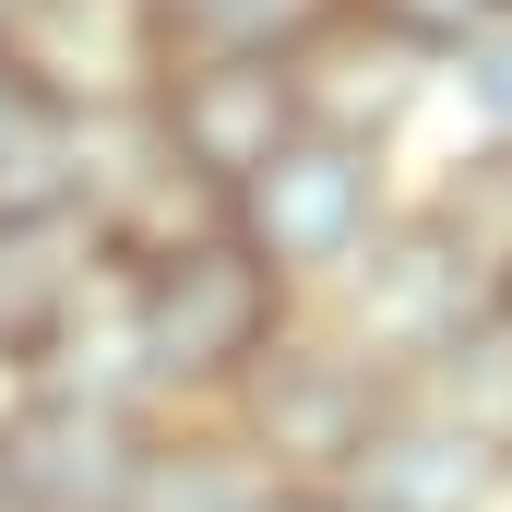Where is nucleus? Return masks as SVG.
Listing matches in <instances>:
<instances>
[{"mask_svg":"<svg viewBox=\"0 0 512 512\" xmlns=\"http://www.w3.org/2000/svg\"><path fill=\"white\" fill-rule=\"evenodd\" d=\"M120 298H131V346H143L155 417H179V405H227L239 370L310 310L239 227H203V239H179V251L120 262Z\"/></svg>","mask_w":512,"mask_h":512,"instance_id":"nucleus-1","label":"nucleus"},{"mask_svg":"<svg viewBox=\"0 0 512 512\" xmlns=\"http://www.w3.org/2000/svg\"><path fill=\"white\" fill-rule=\"evenodd\" d=\"M393 203H405L393 143H358V131H310V120H298L251 179L227 191V227H239L298 298H322V286L393 227Z\"/></svg>","mask_w":512,"mask_h":512,"instance_id":"nucleus-2","label":"nucleus"},{"mask_svg":"<svg viewBox=\"0 0 512 512\" xmlns=\"http://www.w3.org/2000/svg\"><path fill=\"white\" fill-rule=\"evenodd\" d=\"M382 393H393V382L346 346V334H334V322H322V310H298L251 370H239V393H227L215 417L251 441L286 489H334V477H346V453L370 441Z\"/></svg>","mask_w":512,"mask_h":512,"instance_id":"nucleus-3","label":"nucleus"},{"mask_svg":"<svg viewBox=\"0 0 512 512\" xmlns=\"http://www.w3.org/2000/svg\"><path fill=\"white\" fill-rule=\"evenodd\" d=\"M477 298H501V286L453 251V239H441L417 203H393V227H382L358 262H346V274H334L310 310H322V322H334V334H346V346H358L382 382H405V370H417V358H429V346H441V334H453Z\"/></svg>","mask_w":512,"mask_h":512,"instance_id":"nucleus-4","label":"nucleus"},{"mask_svg":"<svg viewBox=\"0 0 512 512\" xmlns=\"http://www.w3.org/2000/svg\"><path fill=\"white\" fill-rule=\"evenodd\" d=\"M143 405L72 382H0V489L12 512H120L143 465Z\"/></svg>","mask_w":512,"mask_h":512,"instance_id":"nucleus-5","label":"nucleus"},{"mask_svg":"<svg viewBox=\"0 0 512 512\" xmlns=\"http://www.w3.org/2000/svg\"><path fill=\"white\" fill-rule=\"evenodd\" d=\"M0 60L60 108V120H120L167 72V12L155 0H12Z\"/></svg>","mask_w":512,"mask_h":512,"instance_id":"nucleus-6","label":"nucleus"},{"mask_svg":"<svg viewBox=\"0 0 512 512\" xmlns=\"http://www.w3.org/2000/svg\"><path fill=\"white\" fill-rule=\"evenodd\" d=\"M143 120L167 131V155H179L191 179L239 191L262 155L310 120V108H298V72H286V60H251V48H167Z\"/></svg>","mask_w":512,"mask_h":512,"instance_id":"nucleus-7","label":"nucleus"},{"mask_svg":"<svg viewBox=\"0 0 512 512\" xmlns=\"http://www.w3.org/2000/svg\"><path fill=\"white\" fill-rule=\"evenodd\" d=\"M358 512H489L512 489V453H489L465 417H441L417 382L382 393V417H370V441L346 453V477H334Z\"/></svg>","mask_w":512,"mask_h":512,"instance_id":"nucleus-8","label":"nucleus"},{"mask_svg":"<svg viewBox=\"0 0 512 512\" xmlns=\"http://www.w3.org/2000/svg\"><path fill=\"white\" fill-rule=\"evenodd\" d=\"M298 108H310V131H358V143H405V120L441 96V60H417L405 36H382V24H358V12H334L298 60Z\"/></svg>","mask_w":512,"mask_h":512,"instance_id":"nucleus-9","label":"nucleus"},{"mask_svg":"<svg viewBox=\"0 0 512 512\" xmlns=\"http://www.w3.org/2000/svg\"><path fill=\"white\" fill-rule=\"evenodd\" d=\"M96 227L72 215V203H24V215H0V382L60 334V310L96 286Z\"/></svg>","mask_w":512,"mask_h":512,"instance_id":"nucleus-10","label":"nucleus"},{"mask_svg":"<svg viewBox=\"0 0 512 512\" xmlns=\"http://www.w3.org/2000/svg\"><path fill=\"white\" fill-rule=\"evenodd\" d=\"M274 489H286V477L262 465L215 405H179V417L143 429V465H131V501L120 512H262Z\"/></svg>","mask_w":512,"mask_h":512,"instance_id":"nucleus-11","label":"nucleus"},{"mask_svg":"<svg viewBox=\"0 0 512 512\" xmlns=\"http://www.w3.org/2000/svg\"><path fill=\"white\" fill-rule=\"evenodd\" d=\"M405 382L429 393L441 417H465L489 453H512V286H501V298H477V310H465V322H453Z\"/></svg>","mask_w":512,"mask_h":512,"instance_id":"nucleus-12","label":"nucleus"},{"mask_svg":"<svg viewBox=\"0 0 512 512\" xmlns=\"http://www.w3.org/2000/svg\"><path fill=\"white\" fill-rule=\"evenodd\" d=\"M405 203H417V215H429L465 262H477L489 286H512V143H453Z\"/></svg>","mask_w":512,"mask_h":512,"instance_id":"nucleus-13","label":"nucleus"},{"mask_svg":"<svg viewBox=\"0 0 512 512\" xmlns=\"http://www.w3.org/2000/svg\"><path fill=\"white\" fill-rule=\"evenodd\" d=\"M167 48H251V60H298L346 0H155Z\"/></svg>","mask_w":512,"mask_h":512,"instance_id":"nucleus-14","label":"nucleus"},{"mask_svg":"<svg viewBox=\"0 0 512 512\" xmlns=\"http://www.w3.org/2000/svg\"><path fill=\"white\" fill-rule=\"evenodd\" d=\"M24 203H72V120L0 60V215Z\"/></svg>","mask_w":512,"mask_h":512,"instance_id":"nucleus-15","label":"nucleus"},{"mask_svg":"<svg viewBox=\"0 0 512 512\" xmlns=\"http://www.w3.org/2000/svg\"><path fill=\"white\" fill-rule=\"evenodd\" d=\"M441 96H465V131L477 143H512V0L441 60Z\"/></svg>","mask_w":512,"mask_h":512,"instance_id":"nucleus-16","label":"nucleus"},{"mask_svg":"<svg viewBox=\"0 0 512 512\" xmlns=\"http://www.w3.org/2000/svg\"><path fill=\"white\" fill-rule=\"evenodd\" d=\"M346 12H358V24H382V36H405L417 60H453L501 0H346Z\"/></svg>","mask_w":512,"mask_h":512,"instance_id":"nucleus-17","label":"nucleus"},{"mask_svg":"<svg viewBox=\"0 0 512 512\" xmlns=\"http://www.w3.org/2000/svg\"><path fill=\"white\" fill-rule=\"evenodd\" d=\"M262 512H358V501H346V489H274Z\"/></svg>","mask_w":512,"mask_h":512,"instance_id":"nucleus-18","label":"nucleus"},{"mask_svg":"<svg viewBox=\"0 0 512 512\" xmlns=\"http://www.w3.org/2000/svg\"><path fill=\"white\" fill-rule=\"evenodd\" d=\"M0 24H12V0H0Z\"/></svg>","mask_w":512,"mask_h":512,"instance_id":"nucleus-19","label":"nucleus"},{"mask_svg":"<svg viewBox=\"0 0 512 512\" xmlns=\"http://www.w3.org/2000/svg\"><path fill=\"white\" fill-rule=\"evenodd\" d=\"M0 512H12V489H0Z\"/></svg>","mask_w":512,"mask_h":512,"instance_id":"nucleus-20","label":"nucleus"}]
</instances>
